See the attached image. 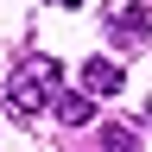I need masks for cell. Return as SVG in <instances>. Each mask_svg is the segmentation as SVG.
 Returning a JSON list of instances; mask_svg holds the SVG:
<instances>
[{"instance_id": "cell-2", "label": "cell", "mask_w": 152, "mask_h": 152, "mask_svg": "<svg viewBox=\"0 0 152 152\" xmlns=\"http://www.w3.org/2000/svg\"><path fill=\"white\" fill-rule=\"evenodd\" d=\"M108 32H114L121 51H133L140 38H152V0H121V7L108 13Z\"/></svg>"}, {"instance_id": "cell-5", "label": "cell", "mask_w": 152, "mask_h": 152, "mask_svg": "<svg viewBox=\"0 0 152 152\" xmlns=\"http://www.w3.org/2000/svg\"><path fill=\"white\" fill-rule=\"evenodd\" d=\"M102 146L108 152H140V140H133L127 127H102Z\"/></svg>"}, {"instance_id": "cell-4", "label": "cell", "mask_w": 152, "mask_h": 152, "mask_svg": "<svg viewBox=\"0 0 152 152\" xmlns=\"http://www.w3.org/2000/svg\"><path fill=\"white\" fill-rule=\"evenodd\" d=\"M51 108H57L64 127H89V121H95V95H83V89H57Z\"/></svg>"}, {"instance_id": "cell-3", "label": "cell", "mask_w": 152, "mask_h": 152, "mask_svg": "<svg viewBox=\"0 0 152 152\" xmlns=\"http://www.w3.org/2000/svg\"><path fill=\"white\" fill-rule=\"evenodd\" d=\"M83 95H95V102L102 95H121V64L114 57H89L83 64Z\"/></svg>"}, {"instance_id": "cell-6", "label": "cell", "mask_w": 152, "mask_h": 152, "mask_svg": "<svg viewBox=\"0 0 152 152\" xmlns=\"http://www.w3.org/2000/svg\"><path fill=\"white\" fill-rule=\"evenodd\" d=\"M51 7H83V0H51Z\"/></svg>"}, {"instance_id": "cell-1", "label": "cell", "mask_w": 152, "mask_h": 152, "mask_svg": "<svg viewBox=\"0 0 152 152\" xmlns=\"http://www.w3.org/2000/svg\"><path fill=\"white\" fill-rule=\"evenodd\" d=\"M57 83H64V64H57V57H26V64L7 76V108L13 114H38L57 95Z\"/></svg>"}]
</instances>
